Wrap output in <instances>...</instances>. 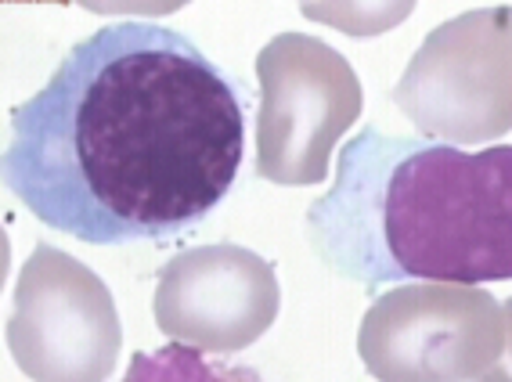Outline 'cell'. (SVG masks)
Segmentation results:
<instances>
[{
  "mask_svg": "<svg viewBox=\"0 0 512 382\" xmlns=\"http://www.w3.org/2000/svg\"><path fill=\"white\" fill-rule=\"evenodd\" d=\"M242 148V91L195 40L159 22H112L11 109L4 184L40 224L80 242H152L217 210Z\"/></svg>",
  "mask_w": 512,
  "mask_h": 382,
  "instance_id": "6da1fadb",
  "label": "cell"
},
{
  "mask_svg": "<svg viewBox=\"0 0 512 382\" xmlns=\"http://www.w3.org/2000/svg\"><path fill=\"white\" fill-rule=\"evenodd\" d=\"M321 264L375 285L512 278V145L466 152L365 127L307 210Z\"/></svg>",
  "mask_w": 512,
  "mask_h": 382,
  "instance_id": "7a4b0ae2",
  "label": "cell"
},
{
  "mask_svg": "<svg viewBox=\"0 0 512 382\" xmlns=\"http://www.w3.org/2000/svg\"><path fill=\"white\" fill-rule=\"evenodd\" d=\"M256 76V173L282 188L321 184L365 105L357 73L325 40L278 33L256 55Z\"/></svg>",
  "mask_w": 512,
  "mask_h": 382,
  "instance_id": "3957f363",
  "label": "cell"
},
{
  "mask_svg": "<svg viewBox=\"0 0 512 382\" xmlns=\"http://www.w3.org/2000/svg\"><path fill=\"white\" fill-rule=\"evenodd\" d=\"M357 354L379 382H480L505 354V307L480 285H394L365 310Z\"/></svg>",
  "mask_w": 512,
  "mask_h": 382,
  "instance_id": "277c9868",
  "label": "cell"
},
{
  "mask_svg": "<svg viewBox=\"0 0 512 382\" xmlns=\"http://www.w3.org/2000/svg\"><path fill=\"white\" fill-rule=\"evenodd\" d=\"M394 101L440 145H484L512 130V8H469L412 55Z\"/></svg>",
  "mask_w": 512,
  "mask_h": 382,
  "instance_id": "5b68a950",
  "label": "cell"
},
{
  "mask_svg": "<svg viewBox=\"0 0 512 382\" xmlns=\"http://www.w3.org/2000/svg\"><path fill=\"white\" fill-rule=\"evenodd\" d=\"M4 336L33 382H105L123 325L109 285L83 260L40 242L15 278Z\"/></svg>",
  "mask_w": 512,
  "mask_h": 382,
  "instance_id": "8992f818",
  "label": "cell"
},
{
  "mask_svg": "<svg viewBox=\"0 0 512 382\" xmlns=\"http://www.w3.org/2000/svg\"><path fill=\"white\" fill-rule=\"evenodd\" d=\"M156 325L202 354H238L275 325L282 285L264 256L235 242L195 246L159 267Z\"/></svg>",
  "mask_w": 512,
  "mask_h": 382,
  "instance_id": "52a82bcc",
  "label": "cell"
},
{
  "mask_svg": "<svg viewBox=\"0 0 512 382\" xmlns=\"http://www.w3.org/2000/svg\"><path fill=\"white\" fill-rule=\"evenodd\" d=\"M123 382H264L253 368L228 364L224 357H206L195 346L166 343L130 361Z\"/></svg>",
  "mask_w": 512,
  "mask_h": 382,
  "instance_id": "ba28073f",
  "label": "cell"
},
{
  "mask_svg": "<svg viewBox=\"0 0 512 382\" xmlns=\"http://www.w3.org/2000/svg\"><path fill=\"white\" fill-rule=\"evenodd\" d=\"M505 357H509V364L498 361L480 382H512V296L505 300Z\"/></svg>",
  "mask_w": 512,
  "mask_h": 382,
  "instance_id": "9c48e42d",
  "label": "cell"
}]
</instances>
